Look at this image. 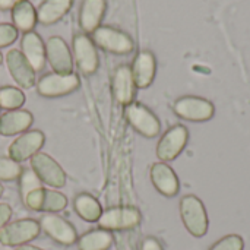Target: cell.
<instances>
[{"label":"cell","mask_w":250,"mask_h":250,"mask_svg":"<svg viewBox=\"0 0 250 250\" xmlns=\"http://www.w3.org/2000/svg\"><path fill=\"white\" fill-rule=\"evenodd\" d=\"M6 66L13 81L23 89H29L35 85V70L23 57L21 50L12 48L6 54Z\"/></svg>","instance_id":"15"},{"label":"cell","mask_w":250,"mask_h":250,"mask_svg":"<svg viewBox=\"0 0 250 250\" xmlns=\"http://www.w3.org/2000/svg\"><path fill=\"white\" fill-rule=\"evenodd\" d=\"M32 171L41 180L51 188H63L66 185V173L62 166L48 154L38 152L31 158Z\"/></svg>","instance_id":"11"},{"label":"cell","mask_w":250,"mask_h":250,"mask_svg":"<svg viewBox=\"0 0 250 250\" xmlns=\"http://www.w3.org/2000/svg\"><path fill=\"white\" fill-rule=\"evenodd\" d=\"M18 38V29L12 23H0V48L13 44Z\"/></svg>","instance_id":"30"},{"label":"cell","mask_w":250,"mask_h":250,"mask_svg":"<svg viewBox=\"0 0 250 250\" xmlns=\"http://www.w3.org/2000/svg\"><path fill=\"white\" fill-rule=\"evenodd\" d=\"M173 110L176 116L189 122H207L211 120L215 113V107L211 101L195 95H186L179 98L174 103Z\"/></svg>","instance_id":"6"},{"label":"cell","mask_w":250,"mask_h":250,"mask_svg":"<svg viewBox=\"0 0 250 250\" xmlns=\"http://www.w3.org/2000/svg\"><path fill=\"white\" fill-rule=\"evenodd\" d=\"M111 89L117 104L126 107L133 103L136 95V85L132 76V69L127 64H122L114 70Z\"/></svg>","instance_id":"16"},{"label":"cell","mask_w":250,"mask_h":250,"mask_svg":"<svg viewBox=\"0 0 250 250\" xmlns=\"http://www.w3.org/2000/svg\"><path fill=\"white\" fill-rule=\"evenodd\" d=\"M12 217V208L7 204H0V230L9 223Z\"/></svg>","instance_id":"31"},{"label":"cell","mask_w":250,"mask_h":250,"mask_svg":"<svg viewBox=\"0 0 250 250\" xmlns=\"http://www.w3.org/2000/svg\"><path fill=\"white\" fill-rule=\"evenodd\" d=\"M92 41L95 47L113 54H129L135 48L132 37L113 26H98L92 32Z\"/></svg>","instance_id":"2"},{"label":"cell","mask_w":250,"mask_h":250,"mask_svg":"<svg viewBox=\"0 0 250 250\" xmlns=\"http://www.w3.org/2000/svg\"><path fill=\"white\" fill-rule=\"evenodd\" d=\"M34 123V117L26 110H12L0 116V135L13 136L26 132Z\"/></svg>","instance_id":"21"},{"label":"cell","mask_w":250,"mask_h":250,"mask_svg":"<svg viewBox=\"0 0 250 250\" xmlns=\"http://www.w3.org/2000/svg\"><path fill=\"white\" fill-rule=\"evenodd\" d=\"M79 76L76 73H47L37 82V91L47 98L63 97L79 88Z\"/></svg>","instance_id":"4"},{"label":"cell","mask_w":250,"mask_h":250,"mask_svg":"<svg viewBox=\"0 0 250 250\" xmlns=\"http://www.w3.org/2000/svg\"><path fill=\"white\" fill-rule=\"evenodd\" d=\"M189 141V132L188 127L183 125H176L170 127L158 141L157 145V157L163 163H168L176 160L183 149L186 148Z\"/></svg>","instance_id":"8"},{"label":"cell","mask_w":250,"mask_h":250,"mask_svg":"<svg viewBox=\"0 0 250 250\" xmlns=\"http://www.w3.org/2000/svg\"><path fill=\"white\" fill-rule=\"evenodd\" d=\"M151 182L154 188L164 196L173 198L180 190L179 179L174 170L166 163H155L151 167Z\"/></svg>","instance_id":"17"},{"label":"cell","mask_w":250,"mask_h":250,"mask_svg":"<svg viewBox=\"0 0 250 250\" xmlns=\"http://www.w3.org/2000/svg\"><path fill=\"white\" fill-rule=\"evenodd\" d=\"M142 250H164L161 243L154 237H146L142 242Z\"/></svg>","instance_id":"32"},{"label":"cell","mask_w":250,"mask_h":250,"mask_svg":"<svg viewBox=\"0 0 250 250\" xmlns=\"http://www.w3.org/2000/svg\"><path fill=\"white\" fill-rule=\"evenodd\" d=\"M22 201L29 209L47 214L60 212L67 207V198L63 193L45 188H40L29 192Z\"/></svg>","instance_id":"9"},{"label":"cell","mask_w":250,"mask_h":250,"mask_svg":"<svg viewBox=\"0 0 250 250\" xmlns=\"http://www.w3.org/2000/svg\"><path fill=\"white\" fill-rule=\"evenodd\" d=\"M105 0H83L79 9V26L83 32L92 34L98 26L105 13Z\"/></svg>","instance_id":"20"},{"label":"cell","mask_w":250,"mask_h":250,"mask_svg":"<svg viewBox=\"0 0 250 250\" xmlns=\"http://www.w3.org/2000/svg\"><path fill=\"white\" fill-rule=\"evenodd\" d=\"M243 248H245L243 239L237 234H230L214 243L209 250H243Z\"/></svg>","instance_id":"29"},{"label":"cell","mask_w":250,"mask_h":250,"mask_svg":"<svg viewBox=\"0 0 250 250\" xmlns=\"http://www.w3.org/2000/svg\"><path fill=\"white\" fill-rule=\"evenodd\" d=\"M132 76L135 81L136 88H148L155 78V72H157V60L155 56L148 51H139L133 60L132 64Z\"/></svg>","instance_id":"18"},{"label":"cell","mask_w":250,"mask_h":250,"mask_svg":"<svg viewBox=\"0 0 250 250\" xmlns=\"http://www.w3.org/2000/svg\"><path fill=\"white\" fill-rule=\"evenodd\" d=\"M22 166L9 157H0V182H12L21 177Z\"/></svg>","instance_id":"27"},{"label":"cell","mask_w":250,"mask_h":250,"mask_svg":"<svg viewBox=\"0 0 250 250\" xmlns=\"http://www.w3.org/2000/svg\"><path fill=\"white\" fill-rule=\"evenodd\" d=\"M180 215L188 231L195 237H204L208 231V215L202 201L195 195H186L180 201Z\"/></svg>","instance_id":"1"},{"label":"cell","mask_w":250,"mask_h":250,"mask_svg":"<svg viewBox=\"0 0 250 250\" xmlns=\"http://www.w3.org/2000/svg\"><path fill=\"white\" fill-rule=\"evenodd\" d=\"M73 0H44L37 9V21L42 25L59 22L72 7Z\"/></svg>","instance_id":"22"},{"label":"cell","mask_w":250,"mask_h":250,"mask_svg":"<svg viewBox=\"0 0 250 250\" xmlns=\"http://www.w3.org/2000/svg\"><path fill=\"white\" fill-rule=\"evenodd\" d=\"M3 195V186H1V183H0V196Z\"/></svg>","instance_id":"35"},{"label":"cell","mask_w":250,"mask_h":250,"mask_svg":"<svg viewBox=\"0 0 250 250\" xmlns=\"http://www.w3.org/2000/svg\"><path fill=\"white\" fill-rule=\"evenodd\" d=\"M40 231H41L40 223L31 218L7 223L0 230V245L7 246V248H12V246L18 248L37 239Z\"/></svg>","instance_id":"5"},{"label":"cell","mask_w":250,"mask_h":250,"mask_svg":"<svg viewBox=\"0 0 250 250\" xmlns=\"http://www.w3.org/2000/svg\"><path fill=\"white\" fill-rule=\"evenodd\" d=\"M40 227L48 237H51L54 242L60 245L70 246L78 242V234L75 227L69 221H66L64 218L56 214H45L40 220Z\"/></svg>","instance_id":"14"},{"label":"cell","mask_w":250,"mask_h":250,"mask_svg":"<svg viewBox=\"0 0 250 250\" xmlns=\"http://www.w3.org/2000/svg\"><path fill=\"white\" fill-rule=\"evenodd\" d=\"M45 57L56 73L73 72V54L62 37H50L45 44Z\"/></svg>","instance_id":"13"},{"label":"cell","mask_w":250,"mask_h":250,"mask_svg":"<svg viewBox=\"0 0 250 250\" xmlns=\"http://www.w3.org/2000/svg\"><path fill=\"white\" fill-rule=\"evenodd\" d=\"M45 136L41 130H26L21 136H18L7 149L9 158H12L16 163H23L26 160H31L35 154L41 151L44 146Z\"/></svg>","instance_id":"12"},{"label":"cell","mask_w":250,"mask_h":250,"mask_svg":"<svg viewBox=\"0 0 250 250\" xmlns=\"http://www.w3.org/2000/svg\"><path fill=\"white\" fill-rule=\"evenodd\" d=\"M21 1H23V0H0V9L1 10H12Z\"/></svg>","instance_id":"33"},{"label":"cell","mask_w":250,"mask_h":250,"mask_svg":"<svg viewBox=\"0 0 250 250\" xmlns=\"http://www.w3.org/2000/svg\"><path fill=\"white\" fill-rule=\"evenodd\" d=\"M21 51L23 54V57L28 60V63L32 66V69L35 72H40L44 69L45 66V44L41 40V37L31 31V32H25L22 35V41H21Z\"/></svg>","instance_id":"19"},{"label":"cell","mask_w":250,"mask_h":250,"mask_svg":"<svg viewBox=\"0 0 250 250\" xmlns=\"http://www.w3.org/2000/svg\"><path fill=\"white\" fill-rule=\"evenodd\" d=\"M125 117L129 125L145 138H155L161 132V123L158 117L144 104L132 103L125 107Z\"/></svg>","instance_id":"3"},{"label":"cell","mask_w":250,"mask_h":250,"mask_svg":"<svg viewBox=\"0 0 250 250\" xmlns=\"http://www.w3.org/2000/svg\"><path fill=\"white\" fill-rule=\"evenodd\" d=\"M12 21H13V26L18 31L25 32H31L35 26L37 21V10L34 7V4L28 0H23L21 3H18L13 9H12Z\"/></svg>","instance_id":"23"},{"label":"cell","mask_w":250,"mask_h":250,"mask_svg":"<svg viewBox=\"0 0 250 250\" xmlns=\"http://www.w3.org/2000/svg\"><path fill=\"white\" fill-rule=\"evenodd\" d=\"M1 60H3V56H1V53H0V64H1Z\"/></svg>","instance_id":"36"},{"label":"cell","mask_w":250,"mask_h":250,"mask_svg":"<svg viewBox=\"0 0 250 250\" xmlns=\"http://www.w3.org/2000/svg\"><path fill=\"white\" fill-rule=\"evenodd\" d=\"M25 94L21 88L16 86H3L0 88V108L4 110H19L25 104Z\"/></svg>","instance_id":"26"},{"label":"cell","mask_w":250,"mask_h":250,"mask_svg":"<svg viewBox=\"0 0 250 250\" xmlns=\"http://www.w3.org/2000/svg\"><path fill=\"white\" fill-rule=\"evenodd\" d=\"M76 243L79 250H108L113 245V234L103 229L91 230L79 237Z\"/></svg>","instance_id":"25"},{"label":"cell","mask_w":250,"mask_h":250,"mask_svg":"<svg viewBox=\"0 0 250 250\" xmlns=\"http://www.w3.org/2000/svg\"><path fill=\"white\" fill-rule=\"evenodd\" d=\"M73 207H75L76 214L88 223H98L103 214L101 204L98 202L97 198H94L89 193L78 195L73 201Z\"/></svg>","instance_id":"24"},{"label":"cell","mask_w":250,"mask_h":250,"mask_svg":"<svg viewBox=\"0 0 250 250\" xmlns=\"http://www.w3.org/2000/svg\"><path fill=\"white\" fill-rule=\"evenodd\" d=\"M73 60L82 75H94L98 69L100 60L97 47L86 34H76L73 37Z\"/></svg>","instance_id":"10"},{"label":"cell","mask_w":250,"mask_h":250,"mask_svg":"<svg viewBox=\"0 0 250 250\" xmlns=\"http://www.w3.org/2000/svg\"><path fill=\"white\" fill-rule=\"evenodd\" d=\"M19 180H21V196H22V199L29 192L42 188L41 186V180L37 177V174L34 171H29V170H23L21 177H19Z\"/></svg>","instance_id":"28"},{"label":"cell","mask_w":250,"mask_h":250,"mask_svg":"<svg viewBox=\"0 0 250 250\" xmlns=\"http://www.w3.org/2000/svg\"><path fill=\"white\" fill-rule=\"evenodd\" d=\"M142 217L141 212L133 207H114L103 211L98 226L107 231H120V230H130L139 226Z\"/></svg>","instance_id":"7"},{"label":"cell","mask_w":250,"mask_h":250,"mask_svg":"<svg viewBox=\"0 0 250 250\" xmlns=\"http://www.w3.org/2000/svg\"><path fill=\"white\" fill-rule=\"evenodd\" d=\"M15 250H42L37 246H32V245H22V246H18Z\"/></svg>","instance_id":"34"}]
</instances>
